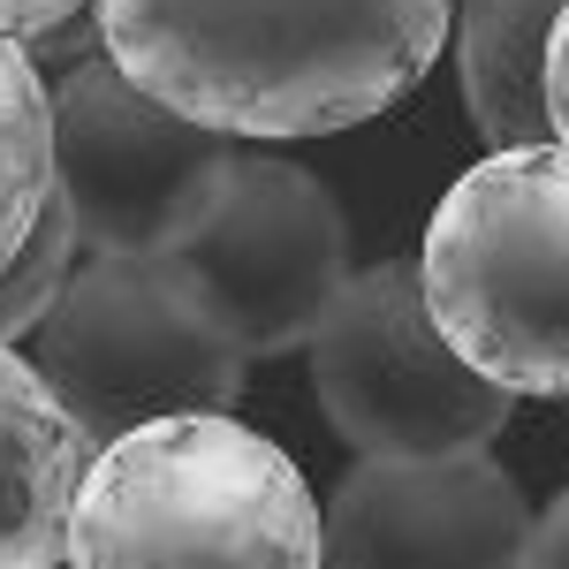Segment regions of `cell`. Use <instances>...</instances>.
Wrapping results in <instances>:
<instances>
[{"label": "cell", "instance_id": "1", "mask_svg": "<svg viewBox=\"0 0 569 569\" xmlns=\"http://www.w3.org/2000/svg\"><path fill=\"white\" fill-rule=\"evenodd\" d=\"M448 0H91L99 53L220 137H335L426 84Z\"/></svg>", "mask_w": 569, "mask_h": 569}, {"label": "cell", "instance_id": "2", "mask_svg": "<svg viewBox=\"0 0 569 569\" xmlns=\"http://www.w3.org/2000/svg\"><path fill=\"white\" fill-rule=\"evenodd\" d=\"M61 562H319V501L289 448L220 418L168 410L99 440L69 509Z\"/></svg>", "mask_w": 569, "mask_h": 569}, {"label": "cell", "instance_id": "3", "mask_svg": "<svg viewBox=\"0 0 569 569\" xmlns=\"http://www.w3.org/2000/svg\"><path fill=\"white\" fill-rule=\"evenodd\" d=\"M418 289L509 395L569 402V144H493L433 206Z\"/></svg>", "mask_w": 569, "mask_h": 569}, {"label": "cell", "instance_id": "4", "mask_svg": "<svg viewBox=\"0 0 569 569\" xmlns=\"http://www.w3.org/2000/svg\"><path fill=\"white\" fill-rule=\"evenodd\" d=\"M31 365L91 440H114L168 410H228L251 357L190 259H91L31 327Z\"/></svg>", "mask_w": 569, "mask_h": 569}, {"label": "cell", "instance_id": "5", "mask_svg": "<svg viewBox=\"0 0 569 569\" xmlns=\"http://www.w3.org/2000/svg\"><path fill=\"white\" fill-rule=\"evenodd\" d=\"M53 91V190L91 259H182L236 182V137L176 114L107 53Z\"/></svg>", "mask_w": 569, "mask_h": 569}, {"label": "cell", "instance_id": "6", "mask_svg": "<svg viewBox=\"0 0 569 569\" xmlns=\"http://www.w3.org/2000/svg\"><path fill=\"white\" fill-rule=\"evenodd\" d=\"M305 350H311V388H319L327 426L365 456L486 448L517 410V395L493 388L440 335L433 305L418 289V266L350 273Z\"/></svg>", "mask_w": 569, "mask_h": 569}, {"label": "cell", "instance_id": "7", "mask_svg": "<svg viewBox=\"0 0 569 569\" xmlns=\"http://www.w3.org/2000/svg\"><path fill=\"white\" fill-rule=\"evenodd\" d=\"M198 266V281L228 311L243 357H281L305 350L311 327L350 281V220L335 206V190L273 152H243L236 182L220 198L213 228L182 251Z\"/></svg>", "mask_w": 569, "mask_h": 569}, {"label": "cell", "instance_id": "8", "mask_svg": "<svg viewBox=\"0 0 569 569\" xmlns=\"http://www.w3.org/2000/svg\"><path fill=\"white\" fill-rule=\"evenodd\" d=\"M525 493L486 448L365 456L319 509V562H517Z\"/></svg>", "mask_w": 569, "mask_h": 569}, {"label": "cell", "instance_id": "9", "mask_svg": "<svg viewBox=\"0 0 569 569\" xmlns=\"http://www.w3.org/2000/svg\"><path fill=\"white\" fill-rule=\"evenodd\" d=\"M91 448L99 440L77 426L53 380L16 342H0V569L61 562Z\"/></svg>", "mask_w": 569, "mask_h": 569}, {"label": "cell", "instance_id": "10", "mask_svg": "<svg viewBox=\"0 0 569 569\" xmlns=\"http://www.w3.org/2000/svg\"><path fill=\"white\" fill-rule=\"evenodd\" d=\"M555 16H562V0H463L448 16L463 114L486 144H539L547 137L539 53H547Z\"/></svg>", "mask_w": 569, "mask_h": 569}, {"label": "cell", "instance_id": "11", "mask_svg": "<svg viewBox=\"0 0 569 569\" xmlns=\"http://www.w3.org/2000/svg\"><path fill=\"white\" fill-rule=\"evenodd\" d=\"M53 190V91L23 39H0V266Z\"/></svg>", "mask_w": 569, "mask_h": 569}, {"label": "cell", "instance_id": "12", "mask_svg": "<svg viewBox=\"0 0 569 569\" xmlns=\"http://www.w3.org/2000/svg\"><path fill=\"white\" fill-rule=\"evenodd\" d=\"M77 251H84V243H77V220L61 206V190H46L31 236L0 266V342H31V327L61 305V289H69V273H77Z\"/></svg>", "mask_w": 569, "mask_h": 569}, {"label": "cell", "instance_id": "13", "mask_svg": "<svg viewBox=\"0 0 569 569\" xmlns=\"http://www.w3.org/2000/svg\"><path fill=\"white\" fill-rule=\"evenodd\" d=\"M539 99H547V137L569 144V0L547 31V53H539Z\"/></svg>", "mask_w": 569, "mask_h": 569}, {"label": "cell", "instance_id": "14", "mask_svg": "<svg viewBox=\"0 0 569 569\" xmlns=\"http://www.w3.org/2000/svg\"><path fill=\"white\" fill-rule=\"evenodd\" d=\"M517 562H531V569L569 562V493H555V501L525 525V555H517Z\"/></svg>", "mask_w": 569, "mask_h": 569}, {"label": "cell", "instance_id": "15", "mask_svg": "<svg viewBox=\"0 0 569 569\" xmlns=\"http://www.w3.org/2000/svg\"><path fill=\"white\" fill-rule=\"evenodd\" d=\"M84 16V0H0V39H39L46 23Z\"/></svg>", "mask_w": 569, "mask_h": 569}]
</instances>
